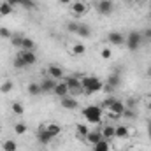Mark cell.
Returning <instances> with one entry per match:
<instances>
[{
  "mask_svg": "<svg viewBox=\"0 0 151 151\" xmlns=\"http://www.w3.org/2000/svg\"><path fill=\"white\" fill-rule=\"evenodd\" d=\"M81 83H83V90H84L86 95H95V93H99L100 90H104V83H102L97 76L81 77Z\"/></svg>",
  "mask_w": 151,
  "mask_h": 151,
  "instance_id": "1",
  "label": "cell"
},
{
  "mask_svg": "<svg viewBox=\"0 0 151 151\" xmlns=\"http://www.w3.org/2000/svg\"><path fill=\"white\" fill-rule=\"evenodd\" d=\"M83 116L90 123H100L102 118H104V109L100 106H88V107L83 109Z\"/></svg>",
  "mask_w": 151,
  "mask_h": 151,
  "instance_id": "2",
  "label": "cell"
},
{
  "mask_svg": "<svg viewBox=\"0 0 151 151\" xmlns=\"http://www.w3.org/2000/svg\"><path fill=\"white\" fill-rule=\"evenodd\" d=\"M127 111V107H125V104L121 102V100H118V99H114L113 104L104 111V114H107V116H111L113 119H118V118H121L123 114Z\"/></svg>",
  "mask_w": 151,
  "mask_h": 151,
  "instance_id": "3",
  "label": "cell"
},
{
  "mask_svg": "<svg viewBox=\"0 0 151 151\" xmlns=\"http://www.w3.org/2000/svg\"><path fill=\"white\" fill-rule=\"evenodd\" d=\"M69 7H70V14L74 18H81L90 11V4L86 0H72V4Z\"/></svg>",
  "mask_w": 151,
  "mask_h": 151,
  "instance_id": "4",
  "label": "cell"
},
{
  "mask_svg": "<svg viewBox=\"0 0 151 151\" xmlns=\"http://www.w3.org/2000/svg\"><path fill=\"white\" fill-rule=\"evenodd\" d=\"M65 83H67L69 91H70L72 97H77V95H83V93H84V90H83V83H81V79H79L77 76H70V77H67Z\"/></svg>",
  "mask_w": 151,
  "mask_h": 151,
  "instance_id": "5",
  "label": "cell"
},
{
  "mask_svg": "<svg viewBox=\"0 0 151 151\" xmlns=\"http://www.w3.org/2000/svg\"><path fill=\"white\" fill-rule=\"evenodd\" d=\"M142 39H144V37H142V34H141V32H135V30H134V32H130V34H128V37H127V40H125V42H127V47H128L130 51H137V49L141 47Z\"/></svg>",
  "mask_w": 151,
  "mask_h": 151,
  "instance_id": "6",
  "label": "cell"
},
{
  "mask_svg": "<svg viewBox=\"0 0 151 151\" xmlns=\"http://www.w3.org/2000/svg\"><path fill=\"white\" fill-rule=\"evenodd\" d=\"M95 9L99 11V14L109 16V14L114 11V2L113 0H99V2L95 4Z\"/></svg>",
  "mask_w": 151,
  "mask_h": 151,
  "instance_id": "7",
  "label": "cell"
},
{
  "mask_svg": "<svg viewBox=\"0 0 151 151\" xmlns=\"http://www.w3.org/2000/svg\"><path fill=\"white\" fill-rule=\"evenodd\" d=\"M119 84H121V77H119V76H116V74L109 76V77H107V81L104 83V91L113 93V91L118 88V86H119Z\"/></svg>",
  "mask_w": 151,
  "mask_h": 151,
  "instance_id": "8",
  "label": "cell"
},
{
  "mask_svg": "<svg viewBox=\"0 0 151 151\" xmlns=\"http://www.w3.org/2000/svg\"><path fill=\"white\" fill-rule=\"evenodd\" d=\"M102 139H104V135H102V132H100V130H90V132H88V135L84 137V141H86L90 146H95V144H97V142H100Z\"/></svg>",
  "mask_w": 151,
  "mask_h": 151,
  "instance_id": "9",
  "label": "cell"
},
{
  "mask_svg": "<svg viewBox=\"0 0 151 151\" xmlns=\"http://www.w3.org/2000/svg\"><path fill=\"white\" fill-rule=\"evenodd\" d=\"M44 128H46V132L55 139V137H58L60 134H62V125H58V123H55V121H49V123H44Z\"/></svg>",
  "mask_w": 151,
  "mask_h": 151,
  "instance_id": "10",
  "label": "cell"
},
{
  "mask_svg": "<svg viewBox=\"0 0 151 151\" xmlns=\"http://www.w3.org/2000/svg\"><path fill=\"white\" fill-rule=\"evenodd\" d=\"M47 76L51 77V79H55V81H60V79H63V69L62 67H58V65H49L47 67Z\"/></svg>",
  "mask_w": 151,
  "mask_h": 151,
  "instance_id": "11",
  "label": "cell"
},
{
  "mask_svg": "<svg viewBox=\"0 0 151 151\" xmlns=\"http://www.w3.org/2000/svg\"><path fill=\"white\" fill-rule=\"evenodd\" d=\"M53 93H55L56 97L63 99V97H67L70 91H69V86H67V83H65V81H58V83H56V86H55V90H53Z\"/></svg>",
  "mask_w": 151,
  "mask_h": 151,
  "instance_id": "12",
  "label": "cell"
},
{
  "mask_svg": "<svg viewBox=\"0 0 151 151\" xmlns=\"http://www.w3.org/2000/svg\"><path fill=\"white\" fill-rule=\"evenodd\" d=\"M23 60H25V63L30 67V65H34L35 62H37V55L34 53V51H25V49H19V53H18Z\"/></svg>",
  "mask_w": 151,
  "mask_h": 151,
  "instance_id": "13",
  "label": "cell"
},
{
  "mask_svg": "<svg viewBox=\"0 0 151 151\" xmlns=\"http://www.w3.org/2000/svg\"><path fill=\"white\" fill-rule=\"evenodd\" d=\"M107 40H109L111 46H121V44H125L127 39L123 37V34H119V32H109Z\"/></svg>",
  "mask_w": 151,
  "mask_h": 151,
  "instance_id": "14",
  "label": "cell"
},
{
  "mask_svg": "<svg viewBox=\"0 0 151 151\" xmlns=\"http://www.w3.org/2000/svg\"><path fill=\"white\" fill-rule=\"evenodd\" d=\"M39 84H40L42 93H53V90H55V86H56V81L51 79V77H46V79H42V83H39Z\"/></svg>",
  "mask_w": 151,
  "mask_h": 151,
  "instance_id": "15",
  "label": "cell"
},
{
  "mask_svg": "<svg viewBox=\"0 0 151 151\" xmlns=\"http://www.w3.org/2000/svg\"><path fill=\"white\" fill-rule=\"evenodd\" d=\"M130 128L127 127V125H118V127H114V137L116 139H127V137H130Z\"/></svg>",
  "mask_w": 151,
  "mask_h": 151,
  "instance_id": "16",
  "label": "cell"
},
{
  "mask_svg": "<svg viewBox=\"0 0 151 151\" xmlns=\"http://www.w3.org/2000/svg\"><path fill=\"white\" fill-rule=\"evenodd\" d=\"M37 141L40 142V144H49V142L53 141V137L46 132L44 125H42V127H39V130H37Z\"/></svg>",
  "mask_w": 151,
  "mask_h": 151,
  "instance_id": "17",
  "label": "cell"
},
{
  "mask_svg": "<svg viewBox=\"0 0 151 151\" xmlns=\"http://www.w3.org/2000/svg\"><path fill=\"white\" fill-rule=\"evenodd\" d=\"M62 107L63 109H67V111H74L76 107H77V102H76V97H63L62 99Z\"/></svg>",
  "mask_w": 151,
  "mask_h": 151,
  "instance_id": "18",
  "label": "cell"
},
{
  "mask_svg": "<svg viewBox=\"0 0 151 151\" xmlns=\"http://www.w3.org/2000/svg\"><path fill=\"white\" fill-rule=\"evenodd\" d=\"M74 130H76V135H77V137H81V139H84V137L88 135V132H90L88 125H84V123H76Z\"/></svg>",
  "mask_w": 151,
  "mask_h": 151,
  "instance_id": "19",
  "label": "cell"
},
{
  "mask_svg": "<svg viewBox=\"0 0 151 151\" xmlns=\"http://www.w3.org/2000/svg\"><path fill=\"white\" fill-rule=\"evenodd\" d=\"M76 35H79V37H91V28L88 27V25H84V23H79V28H77V32H76Z\"/></svg>",
  "mask_w": 151,
  "mask_h": 151,
  "instance_id": "20",
  "label": "cell"
},
{
  "mask_svg": "<svg viewBox=\"0 0 151 151\" xmlns=\"http://www.w3.org/2000/svg\"><path fill=\"white\" fill-rule=\"evenodd\" d=\"M100 132H102V135H104V139H106V141L114 139V127H113V125H104V127L100 128Z\"/></svg>",
  "mask_w": 151,
  "mask_h": 151,
  "instance_id": "21",
  "label": "cell"
},
{
  "mask_svg": "<svg viewBox=\"0 0 151 151\" xmlns=\"http://www.w3.org/2000/svg\"><path fill=\"white\" fill-rule=\"evenodd\" d=\"M2 150L4 151H18V144H16V141H12V139H5V141L2 142Z\"/></svg>",
  "mask_w": 151,
  "mask_h": 151,
  "instance_id": "22",
  "label": "cell"
},
{
  "mask_svg": "<svg viewBox=\"0 0 151 151\" xmlns=\"http://www.w3.org/2000/svg\"><path fill=\"white\" fill-rule=\"evenodd\" d=\"M19 49H25V51H34L35 49V42L32 40L30 37H25L23 42H21V47Z\"/></svg>",
  "mask_w": 151,
  "mask_h": 151,
  "instance_id": "23",
  "label": "cell"
},
{
  "mask_svg": "<svg viewBox=\"0 0 151 151\" xmlns=\"http://www.w3.org/2000/svg\"><path fill=\"white\" fill-rule=\"evenodd\" d=\"M111 150V144H109V141H106V139H102L100 142H97L95 146H93V151H109Z\"/></svg>",
  "mask_w": 151,
  "mask_h": 151,
  "instance_id": "24",
  "label": "cell"
},
{
  "mask_svg": "<svg viewBox=\"0 0 151 151\" xmlns=\"http://www.w3.org/2000/svg\"><path fill=\"white\" fill-rule=\"evenodd\" d=\"M84 51H86V46L81 44V42H76V44H72V47H70V53L72 55H83Z\"/></svg>",
  "mask_w": 151,
  "mask_h": 151,
  "instance_id": "25",
  "label": "cell"
},
{
  "mask_svg": "<svg viewBox=\"0 0 151 151\" xmlns=\"http://www.w3.org/2000/svg\"><path fill=\"white\" fill-rule=\"evenodd\" d=\"M12 12V5L9 2H2L0 4V16H9Z\"/></svg>",
  "mask_w": 151,
  "mask_h": 151,
  "instance_id": "26",
  "label": "cell"
},
{
  "mask_svg": "<svg viewBox=\"0 0 151 151\" xmlns=\"http://www.w3.org/2000/svg\"><path fill=\"white\" fill-rule=\"evenodd\" d=\"M28 93H30V95H34V97L40 95V93H42L40 84H39V83H30V84H28Z\"/></svg>",
  "mask_w": 151,
  "mask_h": 151,
  "instance_id": "27",
  "label": "cell"
},
{
  "mask_svg": "<svg viewBox=\"0 0 151 151\" xmlns=\"http://www.w3.org/2000/svg\"><path fill=\"white\" fill-rule=\"evenodd\" d=\"M23 39H25V35H23V34H12L11 42H12V46H14V47H21V42H23Z\"/></svg>",
  "mask_w": 151,
  "mask_h": 151,
  "instance_id": "28",
  "label": "cell"
},
{
  "mask_svg": "<svg viewBox=\"0 0 151 151\" xmlns=\"http://www.w3.org/2000/svg\"><path fill=\"white\" fill-rule=\"evenodd\" d=\"M12 113L16 114V116H23L25 113V107H23V104H19V102H12Z\"/></svg>",
  "mask_w": 151,
  "mask_h": 151,
  "instance_id": "29",
  "label": "cell"
},
{
  "mask_svg": "<svg viewBox=\"0 0 151 151\" xmlns=\"http://www.w3.org/2000/svg\"><path fill=\"white\" fill-rule=\"evenodd\" d=\"M12 88H14V83H12V81H9V79H7V81H4V83L0 84V91H2V93H9Z\"/></svg>",
  "mask_w": 151,
  "mask_h": 151,
  "instance_id": "30",
  "label": "cell"
},
{
  "mask_svg": "<svg viewBox=\"0 0 151 151\" xmlns=\"http://www.w3.org/2000/svg\"><path fill=\"white\" fill-rule=\"evenodd\" d=\"M14 67H16V69H27L28 65L25 63V60H23L19 55H16V56H14Z\"/></svg>",
  "mask_w": 151,
  "mask_h": 151,
  "instance_id": "31",
  "label": "cell"
},
{
  "mask_svg": "<svg viewBox=\"0 0 151 151\" xmlns=\"http://www.w3.org/2000/svg\"><path fill=\"white\" fill-rule=\"evenodd\" d=\"M27 130H28V127H27L25 123H16V125H14V132H16L18 135H23V134H27Z\"/></svg>",
  "mask_w": 151,
  "mask_h": 151,
  "instance_id": "32",
  "label": "cell"
},
{
  "mask_svg": "<svg viewBox=\"0 0 151 151\" xmlns=\"http://www.w3.org/2000/svg\"><path fill=\"white\" fill-rule=\"evenodd\" d=\"M0 37L2 39H11L12 37V32H11L9 28H5V27H0Z\"/></svg>",
  "mask_w": 151,
  "mask_h": 151,
  "instance_id": "33",
  "label": "cell"
},
{
  "mask_svg": "<svg viewBox=\"0 0 151 151\" xmlns=\"http://www.w3.org/2000/svg\"><path fill=\"white\" fill-rule=\"evenodd\" d=\"M100 56H102L104 60H109V58L113 56V51H111V47H102V51H100Z\"/></svg>",
  "mask_w": 151,
  "mask_h": 151,
  "instance_id": "34",
  "label": "cell"
},
{
  "mask_svg": "<svg viewBox=\"0 0 151 151\" xmlns=\"http://www.w3.org/2000/svg\"><path fill=\"white\" fill-rule=\"evenodd\" d=\"M77 28H79V21H70V23H67V30H69L70 34H76Z\"/></svg>",
  "mask_w": 151,
  "mask_h": 151,
  "instance_id": "35",
  "label": "cell"
},
{
  "mask_svg": "<svg viewBox=\"0 0 151 151\" xmlns=\"http://www.w3.org/2000/svg\"><path fill=\"white\" fill-rule=\"evenodd\" d=\"M142 34V37L148 39V40H151V27H148V28H144V32H141Z\"/></svg>",
  "mask_w": 151,
  "mask_h": 151,
  "instance_id": "36",
  "label": "cell"
},
{
  "mask_svg": "<svg viewBox=\"0 0 151 151\" xmlns=\"http://www.w3.org/2000/svg\"><path fill=\"white\" fill-rule=\"evenodd\" d=\"M23 7H27V9H32L34 7V2L32 0H23V4H21Z\"/></svg>",
  "mask_w": 151,
  "mask_h": 151,
  "instance_id": "37",
  "label": "cell"
},
{
  "mask_svg": "<svg viewBox=\"0 0 151 151\" xmlns=\"http://www.w3.org/2000/svg\"><path fill=\"white\" fill-rule=\"evenodd\" d=\"M5 2H9L12 7H14V5H21V4H23V0H5Z\"/></svg>",
  "mask_w": 151,
  "mask_h": 151,
  "instance_id": "38",
  "label": "cell"
},
{
  "mask_svg": "<svg viewBox=\"0 0 151 151\" xmlns=\"http://www.w3.org/2000/svg\"><path fill=\"white\" fill-rule=\"evenodd\" d=\"M60 4H63V5H70L72 4V0H58Z\"/></svg>",
  "mask_w": 151,
  "mask_h": 151,
  "instance_id": "39",
  "label": "cell"
},
{
  "mask_svg": "<svg viewBox=\"0 0 151 151\" xmlns=\"http://www.w3.org/2000/svg\"><path fill=\"white\" fill-rule=\"evenodd\" d=\"M146 77L151 79V67H148V70H146Z\"/></svg>",
  "mask_w": 151,
  "mask_h": 151,
  "instance_id": "40",
  "label": "cell"
},
{
  "mask_svg": "<svg viewBox=\"0 0 151 151\" xmlns=\"http://www.w3.org/2000/svg\"><path fill=\"white\" fill-rule=\"evenodd\" d=\"M148 135H150V139H151V121L148 123Z\"/></svg>",
  "mask_w": 151,
  "mask_h": 151,
  "instance_id": "41",
  "label": "cell"
},
{
  "mask_svg": "<svg viewBox=\"0 0 151 151\" xmlns=\"http://www.w3.org/2000/svg\"><path fill=\"white\" fill-rule=\"evenodd\" d=\"M146 107H148V109H150V111H151V99H150V100H148V102H146Z\"/></svg>",
  "mask_w": 151,
  "mask_h": 151,
  "instance_id": "42",
  "label": "cell"
},
{
  "mask_svg": "<svg viewBox=\"0 0 151 151\" xmlns=\"http://www.w3.org/2000/svg\"><path fill=\"white\" fill-rule=\"evenodd\" d=\"M127 2H137V0H127Z\"/></svg>",
  "mask_w": 151,
  "mask_h": 151,
  "instance_id": "43",
  "label": "cell"
}]
</instances>
